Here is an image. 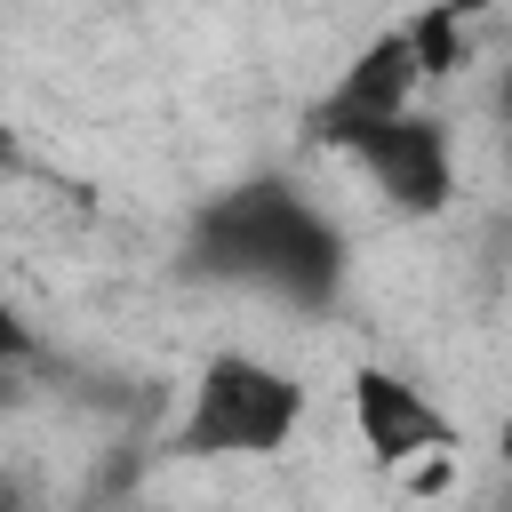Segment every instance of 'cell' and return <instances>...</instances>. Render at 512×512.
Wrapping results in <instances>:
<instances>
[{
	"instance_id": "6da1fadb",
	"label": "cell",
	"mask_w": 512,
	"mask_h": 512,
	"mask_svg": "<svg viewBox=\"0 0 512 512\" xmlns=\"http://www.w3.org/2000/svg\"><path fill=\"white\" fill-rule=\"evenodd\" d=\"M192 264L208 280H248V288H272V296L320 312L344 280V240L296 184L264 176V184H240L216 208H200Z\"/></svg>"
},
{
	"instance_id": "7a4b0ae2",
	"label": "cell",
	"mask_w": 512,
	"mask_h": 512,
	"mask_svg": "<svg viewBox=\"0 0 512 512\" xmlns=\"http://www.w3.org/2000/svg\"><path fill=\"white\" fill-rule=\"evenodd\" d=\"M296 424H304V392L288 368L256 352H216L176 424V456H272L288 448Z\"/></svg>"
},
{
	"instance_id": "3957f363",
	"label": "cell",
	"mask_w": 512,
	"mask_h": 512,
	"mask_svg": "<svg viewBox=\"0 0 512 512\" xmlns=\"http://www.w3.org/2000/svg\"><path fill=\"white\" fill-rule=\"evenodd\" d=\"M416 80H424V64H416L408 24H400V32H376V40L336 72V88L312 104V136H320V144H336V152H352L368 128H384L392 112H408Z\"/></svg>"
},
{
	"instance_id": "277c9868",
	"label": "cell",
	"mask_w": 512,
	"mask_h": 512,
	"mask_svg": "<svg viewBox=\"0 0 512 512\" xmlns=\"http://www.w3.org/2000/svg\"><path fill=\"white\" fill-rule=\"evenodd\" d=\"M352 160H360V176H368L400 216H432V208H448L456 168H448V128H440V120H424V112H392L384 128H368V136L352 144Z\"/></svg>"
},
{
	"instance_id": "5b68a950",
	"label": "cell",
	"mask_w": 512,
	"mask_h": 512,
	"mask_svg": "<svg viewBox=\"0 0 512 512\" xmlns=\"http://www.w3.org/2000/svg\"><path fill=\"white\" fill-rule=\"evenodd\" d=\"M352 424L360 440L384 456V464H408V456H448L456 448V424L392 368H360L352 376Z\"/></svg>"
},
{
	"instance_id": "8992f818",
	"label": "cell",
	"mask_w": 512,
	"mask_h": 512,
	"mask_svg": "<svg viewBox=\"0 0 512 512\" xmlns=\"http://www.w3.org/2000/svg\"><path fill=\"white\" fill-rule=\"evenodd\" d=\"M480 8H488V0H432V8L408 24L424 80H448V72H464V64H472V40H464V24H472Z\"/></svg>"
},
{
	"instance_id": "52a82bcc",
	"label": "cell",
	"mask_w": 512,
	"mask_h": 512,
	"mask_svg": "<svg viewBox=\"0 0 512 512\" xmlns=\"http://www.w3.org/2000/svg\"><path fill=\"white\" fill-rule=\"evenodd\" d=\"M24 352H32V336H24V320H16L8 304H0V368H16Z\"/></svg>"
},
{
	"instance_id": "ba28073f",
	"label": "cell",
	"mask_w": 512,
	"mask_h": 512,
	"mask_svg": "<svg viewBox=\"0 0 512 512\" xmlns=\"http://www.w3.org/2000/svg\"><path fill=\"white\" fill-rule=\"evenodd\" d=\"M496 112H504V128H512V64H504V88H496Z\"/></svg>"
},
{
	"instance_id": "9c48e42d",
	"label": "cell",
	"mask_w": 512,
	"mask_h": 512,
	"mask_svg": "<svg viewBox=\"0 0 512 512\" xmlns=\"http://www.w3.org/2000/svg\"><path fill=\"white\" fill-rule=\"evenodd\" d=\"M0 168H16V136L8 128H0Z\"/></svg>"
},
{
	"instance_id": "30bf717a",
	"label": "cell",
	"mask_w": 512,
	"mask_h": 512,
	"mask_svg": "<svg viewBox=\"0 0 512 512\" xmlns=\"http://www.w3.org/2000/svg\"><path fill=\"white\" fill-rule=\"evenodd\" d=\"M504 448H512V424H504Z\"/></svg>"
}]
</instances>
